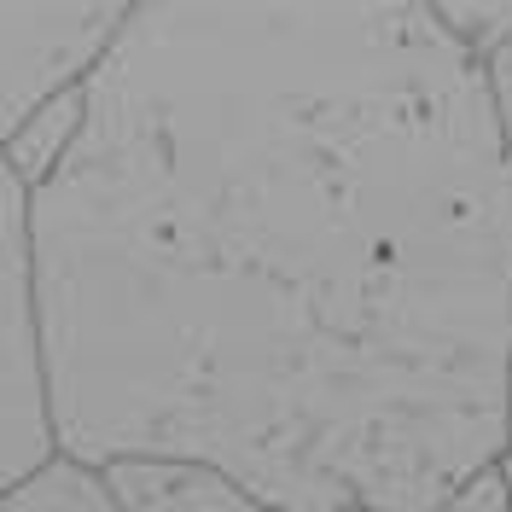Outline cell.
Returning <instances> with one entry per match:
<instances>
[{
    "instance_id": "ba28073f",
    "label": "cell",
    "mask_w": 512,
    "mask_h": 512,
    "mask_svg": "<svg viewBox=\"0 0 512 512\" xmlns=\"http://www.w3.org/2000/svg\"><path fill=\"white\" fill-rule=\"evenodd\" d=\"M483 88H489V111H495V128H501V146L512 158V41L483 59Z\"/></svg>"
},
{
    "instance_id": "7a4b0ae2",
    "label": "cell",
    "mask_w": 512,
    "mask_h": 512,
    "mask_svg": "<svg viewBox=\"0 0 512 512\" xmlns=\"http://www.w3.org/2000/svg\"><path fill=\"white\" fill-rule=\"evenodd\" d=\"M47 460H59V437L35 309L30 187L0 152V495L35 478Z\"/></svg>"
},
{
    "instance_id": "52a82bcc",
    "label": "cell",
    "mask_w": 512,
    "mask_h": 512,
    "mask_svg": "<svg viewBox=\"0 0 512 512\" xmlns=\"http://www.w3.org/2000/svg\"><path fill=\"white\" fill-rule=\"evenodd\" d=\"M437 512H512V489H507L501 460H489V466H478L466 483H454Z\"/></svg>"
},
{
    "instance_id": "30bf717a",
    "label": "cell",
    "mask_w": 512,
    "mask_h": 512,
    "mask_svg": "<svg viewBox=\"0 0 512 512\" xmlns=\"http://www.w3.org/2000/svg\"><path fill=\"white\" fill-rule=\"evenodd\" d=\"M501 472H507V489H512V448L501 454Z\"/></svg>"
},
{
    "instance_id": "3957f363",
    "label": "cell",
    "mask_w": 512,
    "mask_h": 512,
    "mask_svg": "<svg viewBox=\"0 0 512 512\" xmlns=\"http://www.w3.org/2000/svg\"><path fill=\"white\" fill-rule=\"evenodd\" d=\"M128 6L88 0V6H0V152L24 128L76 94L111 41L123 30Z\"/></svg>"
},
{
    "instance_id": "6da1fadb",
    "label": "cell",
    "mask_w": 512,
    "mask_h": 512,
    "mask_svg": "<svg viewBox=\"0 0 512 512\" xmlns=\"http://www.w3.org/2000/svg\"><path fill=\"white\" fill-rule=\"evenodd\" d=\"M59 454L437 512L507 454L512 158L437 6H128L30 192Z\"/></svg>"
},
{
    "instance_id": "8992f818",
    "label": "cell",
    "mask_w": 512,
    "mask_h": 512,
    "mask_svg": "<svg viewBox=\"0 0 512 512\" xmlns=\"http://www.w3.org/2000/svg\"><path fill=\"white\" fill-rule=\"evenodd\" d=\"M437 18L478 64L512 41V6H437Z\"/></svg>"
},
{
    "instance_id": "8fae6325",
    "label": "cell",
    "mask_w": 512,
    "mask_h": 512,
    "mask_svg": "<svg viewBox=\"0 0 512 512\" xmlns=\"http://www.w3.org/2000/svg\"><path fill=\"white\" fill-rule=\"evenodd\" d=\"M350 512H367V507H350Z\"/></svg>"
},
{
    "instance_id": "9c48e42d",
    "label": "cell",
    "mask_w": 512,
    "mask_h": 512,
    "mask_svg": "<svg viewBox=\"0 0 512 512\" xmlns=\"http://www.w3.org/2000/svg\"><path fill=\"white\" fill-rule=\"evenodd\" d=\"M507 448H512V373H507Z\"/></svg>"
},
{
    "instance_id": "5b68a950",
    "label": "cell",
    "mask_w": 512,
    "mask_h": 512,
    "mask_svg": "<svg viewBox=\"0 0 512 512\" xmlns=\"http://www.w3.org/2000/svg\"><path fill=\"white\" fill-rule=\"evenodd\" d=\"M0 512H117V507H111V495H105V483H99L94 466L59 454L35 478H24L18 489H6L0 495Z\"/></svg>"
},
{
    "instance_id": "277c9868",
    "label": "cell",
    "mask_w": 512,
    "mask_h": 512,
    "mask_svg": "<svg viewBox=\"0 0 512 512\" xmlns=\"http://www.w3.org/2000/svg\"><path fill=\"white\" fill-rule=\"evenodd\" d=\"M99 483L117 512H274L256 501L239 478H227L210 460H181V454H123L105 460Z\"/></svg>"
}]
</instances>
